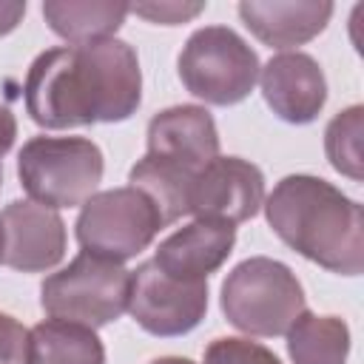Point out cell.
Returning a JSON list of instances; mask_svg holds the SVG:
<instances>
[{
    "mask_svg": "<svg viewBox=\"0 0 364 364\" xmlns=\"http://www.w3.org/2000/svg\"><path fill=\"white\" fill-rule=\"evenodd\" d=\"M26 111L48 131L122 122L142 102L136 51L117 37L60 46L34 57L26 74Z\"/></svg>",
    "mask_w": 364,
    "mask_h": 364,
    "instance_id": "cell-1",
    "label": "cell"
},
{
    "mask_svg": "<svg viewBox=\"0 0 364 364\" xmlns=\"http://www.w3.org/2000/svg\"><path fill=\"white\" fill-rule=\"evenodd\" d=\"M273 233L299 256L341 276L364 270V213L321 176L290 173L262 202Z\"/></svg>",
    "mask_w": 364,
    "mask_h": 364,
    "instance_id": "cell-2",
    "label": "cell"
},
{
    "mask_svg": "<svg viewBox=\"0 0 364 364\" xmlns=\"http://www.w3.org/2000/svg\"><path fill=\"white\" fill-rule=\"evenodd\" d=\"M304 310V287L279 259L250 256L239 262L222 282V313L247 336H284Z\"/></svg>",
    "mask_w": 364,
    "mask_h": 364,
    "instance_id": "cell-3",
    "label": "cell"
},
{
    "mask_svg": "<svg viewBox=\"0 0 364 364\" xmlns=\"http://www.w3.org/2000/svg\"><path fill=\"white\" fill-rule=\"evenodd\" d=\"M102 171V151L88 136H31L17 156L23 191L51 210L85 205L97 193Z\"/></svg>",
    "mask_w": 364,
    "mask_h": 364,
    "instance_id": "cell-4",
    "label": "cell"
},
{
    "mask_svg": "<svg viewBox=\"0 0 364 364\" xmlns=\"http://www.w3.org/2000/svg\"><path fill=\"white\" fill-rule=\"evenodd\" d=\"M131 270L119 262L80 253L40 284V304L51 318L82 327H105L128 310Z\"/></svg>",
    "mask_w": 364,
    "mask_h": 364,
    "instance_id": "cell-5",
    "label": "cell"
},
{
    "mask_svg": "<svg viewBox=\"0 0 364 364\" xmlns=\"http://www.w3.org/2000/svg\"><path fill=\"white\" fill-rule=\"evenodd\" d=\"M182 85L208 105H236L259 80V54L228 26L196 28L179 51Z\"/></svg>",
    "mask_w": 364,
    "mask_h": 364,
    "instance_id": "cell-6",
    "label": "cell"
},
{
    "mask_svg": "<svg viewBox=\"0 0 364 364\" xmlns=\"http://www.w3.org/2000/svg\"><path fill=\"white\" fill-rule=\"evenodd\" d=\"M74 230L85 253L122 264L154 242L162 230V219L142 191L125 185L94 193L80 208Z\"/></svg>",
    "mask_w": 364,
    "mask_h": 364,
    "instance_id": "cell-7",
    "label": "cell"
},
{
    "mask_svg": "<svg viewBox=\"0 0 364 364\" xmlns=\"http://www.w3.org/2000/svg\"><path fill=\"white\" fill-rule=\"evenodd\" d=\"M128 313L159 338L191 333L208 313V282H188L165 273L154 259L131 270Z\"/></svg>",
    "mask_w": 364,
    "mask_h": 364,
    "instance_id": "cell-8",
    "label": "cell"
},
{
    "mask_svg": "<svg viewBox=\"0 0 364 364\" xmlns=\"http://www.w3.org/2000/svg\"><path fill=\"white\" fill-rule=\"evenodd\" d=\"M264 202V173L239 156H216L208 162L188 196V213L208 222L242 225L262 210Z\"/></svg>",
    "mask_w": 364,
    "mask_h": 364,
    "instance_id": "cell-9",
    "label": "cell"
},
{
    "mask_svg": "<svg viewBox=\"0 0 364 364\" xmlns=\"http://www.w3.org/2000/svg\"><path fill=\"white\" fill-rule=\"evenodd\" d=\"M3 264L20 273H46L65 256V222L31 199H14L0 213Z\"/></svg>",
    "mask_w": 364,
    "mask_h": 364,
    "instance_id": "cell-10",
    "label": "cell"
},
{
    "mask_svg": "<svg viewBox=\"0 0 364 364\" xmlns=\"http://www.w3.org/2000/svg\"><path fill=\"white\" fill-rule=\"evenodd\" d=\"M259 80L270 111L290 125L313 122L327 102L324 71L304 51H282L270 57L259 71Z\"/></svg>",
    "mask_w": 364,
    "mask_h": 364,
    "instance_id": "cell-11",
    "label": "cell"
},
{
    "mask_svg": "<svg viewBox=\"0 0 364 364\" xmlns=\"http://www.w3.org/2000/svg\"><path fill=\"white\" fill-rule=\"evenodd\" d=\"M148 156L176 165L188 173H199L219 156V131L208 108L171 105L148 122Z\"/></svg>",
    "mask_w": 364,
    "mask_h": 364,
    "instance_id": "cell-12",
    "label": "cell"
},
{
    "mask_svg": "<svg viewBox=\"0 0 364 364\" xmlns=\"http://www.w3.org/2000/svg\"><path fill=\"white\" fill-rule=\"evenodd\" d=\"M239 17L259 43L284 51V48H296L318 37L333 17V3L327 0H242Z\"/></svg>",
    "mask_w": 364,
    "mask_h": 364,
    "instance_id": "cell-13",
    "label": "cell"
},
{
    "mask_svg": "<svg viewBox=\"0 0 364 364\" xmlns=\"http://www.w3.org/2000/svg\"><path fill=\"white\" fill-rule=\"evenodd\" d=\"M236 245V228L228 222H208L193 219L191 225L173 230L168 239L159 242L154 262L188 282H208L210 273H216Z\"/></svg>",
    "mask_w": 364,
    "mask_h": 364,
    "instance_id": "cell-14",
    "label": "cell"
},
{
    "mask_svg": "<svg viewBox=\"0 0 364 364\" xmlns=\"http://www.w3.org/2000/svg\"><path fill=\"white\" fill-rule=\"evenodd\" d=\"M43 17L48 28L71 46L108 40L128 17V3L114 0H46Z\"/></svg>",
    "mask_w": 364,
    "mask_h": 364,
    "instance_id": "cell-15",
    "label": "cell"
},
{
    "mask_svg": "<svg viewBox=\"0 0 364 364\" xmlns=\"http://www.w3.org/2000/svg\"><path fill=\"white\" fill-rule=\"evenodd\" d=\"M28 364H105V347L91 327L46 318L28 330Z\"/></svg>",
    "mask_w": 364,
    "mask_h": 364,
    "instance_id": "cell-16",
    "label": "cell"
},
{
    "mask_svg": "<svg viewBox=\"0 0 364 364\" xmlns=\"http://www.w3.org/2000/svg\"><path fill=\"white\" fill-rule=\"evenodd\" d=\"M284 336L293 364H347L350 327L338 316H316L304 310Z\"/></svg>",
    "mask_w": 364,
    "mask_h": 364,
    "instance_id": "cell-17",
    "label": "cell"
},
{
    "mask_svg": "<svg viewBox=\"0 0 364 364\" xmlns=\"http://www.w3.org/2000/svg\"><path fill=\"white\" fill-rule=\"evenodd\" d=\"M193 179H196L193 173H188L176 165H168L156 156H148V154L128 173L131 188L142 191L154 202V208L162 219V228L173 225L176 219H182L188 213V196H191Z\"/></svg>",
    "mask_w": 364,
    "mask_h": 364,
    "instance_id": "cell-18",
    "label": "cell"
},
{
    "mask_svg": "<svg viewBox=\"0 0 364 364\" xmlns=\"http://www.w3.org/2000/svg\"><path fill=\"white\" fill-rule=\"evenodd\" d=\"M364 134V108L361 105H350L344 111H338L327 131H324V154L330 159V165L350 176L353 182L364 179V156H361V136Z\"/></svg>",
    "mask_w": 364,
    "mask_h": 364,
    "instance_id": "cell-19",
    "label": "cell"
},
{
    "mask_svg": "<svg viewBox=\"0 0 364 364\" xmlns=\"http://www.w3.org/2000/svg\"><path fill=\"white\" fill-rule=\"evenodd\" d=\"M202 364H282L273 350L250 338H216L205 347Z\"/></svg>",
    "mask_w": 364,
    "mask_h": 364,
    "instance_id": "cell-20",
    "label": "cell"
},
{
    "mask_svg": "<svg viewBox=\"0 0 364 364\" xmlns=\"http://www.w3.org/2000/svg\"><path fill=\"white\" fill-rule=\"evenodd\" d=\"M0 364H28V330L0 310Z\"/></svg>",
    "mask_w": 364,
    "mask_h": 364,
    "instance_id": "cell-21",
    "label": "cell"
},
{
    "mask_svg": "<svg viewBox=\"0 0 364 364\" xmlns=\"http://www.w3.org/2000/svg\"><path fill=\"white\" fill-rule=\"evenodd\" d=\"M205 9V3H136V6H128V11L151 20V23H162V26H179V23H188L193 20L199 11Z\"/></svg>",
    "mask_w": 364,
    "mask_h": 364,
    "instance_id": "cell-22",
    "label": "cell"
},
{
    "mask_svg": "<svg viewBox=\"0 0 364 364\" xmlns=\"http://www.w3.org/2000/svg\"><path fill=\"white\" fill-rule=\"evenodd\" d=\"M26 14V3L23 0H0V37H6L9 31H14L20 26Z\"/></svg>",
    "mask_w": 364,
    "mask_h": 364,
    "instance_id": "cell-23",
    "label": "cell"
},
{
    "mask_svg": "<svg viewBox=\"0 0 364 364\" xmlns=\"http://www.w3.org/2000/svg\"><path fill=\"white\" fill-rule=\"evenodd\" d=\"M14 136H17V119L6 105H0V159L11 151Z\"/></svg>",
    "mask_w": 364,
    "mask_h": 364,
    "instance_id": "cell-24",
    "label": "cell"
},
{
    "mask_svg": "<svg viewBox=\"0 0 364 364\" xmlns=\"http://www.w3.org/2000/svg\"><path fill=\"white\" fill-rule=\"evenodd\" d=\"M151 364H196V361L182 358V355H162V358H154Z\"/></svg>",
    "mask_w": 364,
    "mask_h": 364,
    "instance_id": "cell-25",
    "label": "cell"
},
{
    "mask_svg": "<svg viewBox=\"0 0 364 364\" xmlns=\"http://www.w3.org/2000/svg\"><path fill=\"white\" fill-rule=\"evenodd\" d=\"M0 262H3V225H0Z\"/></svg>",
    "mask_w": 364,
    "mask_h": 364,
    "instance_id": "cell-26",
    "label": "cell"
},
{
    "mask_svg": "<svg viewBox=\"0 0 364 364\" xmlns=\"http://www.w3.org/2000/svg\"><path fill=\"white\" fill-rule=\"evenodd\" d=\"M0 185H3V162H0Z\"/></svg>",
    "mask_w": 364,
    "mask_h": 364,
    "instance_id": "cell-27",
    "label": "cell"
}]
</instances>
